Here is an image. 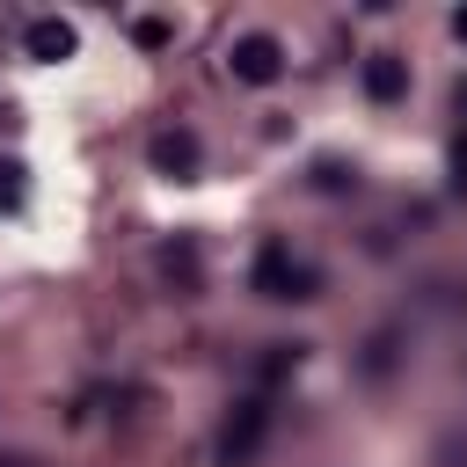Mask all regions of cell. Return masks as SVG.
<instances>
[{
    "label": "cell",
    "instance_id": "1",
    "mask_svg": "<svg viewBox=\"0 0 467 467\" xmlns=\"http://www.w3.org/2000/svg\"><path fill=\"white\" fill-rule=\"evenodd\" d=\"M248 277H255V292H263V299H314V285H321V277H314L285 241H263Z\"/></svg>",
    "mask_w": 467,
    "mask_h": 467
},
{
    "label": "cell",
    "instance_id": "2",
    "mask_svg": "<svg viewBox=\"0 0 467 467\" xmlns=\"http://www.w3.org/2000/svg\"><path fill=\"white\" fill-rule=\"evenodd\" d=\"M263 431H270V394L234 401V416H226V431H219V460H226V467H248L255 445H263Z\"/></svg>",
    "mask_w": 467,
    "mask_h": 467
},
{
    "label": "cell",
    "instance_id": "3",
    "mask_svg": "<svg viewBox=\"0 0 467 467\" xmlns=\"http://www.w3.org/2000/svg\"><path fill=\"white\" fill-rule=\"evenodd\" d=\"M226 66H234V80H248V88H270V80L285 73V44L255 29V36H241V44L226 51Z\"/></svg>",
    "mask_w": 467,
    "mask_h": 467
},
{
    "label": "cell",
    "instance_id": "4",
    "mask_svg": "<svg viewBox=\"0 0 467 467\" xmlns=\"http://www.w3.org/2000/svg\"><path fill=\"white\" fill-rule=\"evenodd\" d=\"M146 153H153V168H161V175H175V182H182V175H197V161H204L197 131H153V146H146Z\"/></svg>",
    "mask_w": 467,
    "mask_h": 467
},
{
    "label": "cell",
    "instance_id": "5",
    "mask_svg": "<svg viewBox=\"0 0 467 467\" xmlns=\"http://www.w3.org/2000/svg\"><path fill=\"white\" fill-rule=\"evenodd\" d=\"M22 44H29V58H44V66H58V58H73V22H58V15H36L29 29H22Z\"/></svg>",
    "mask_w": 467,
    "mask_h": 467
},
{
    "label": "cell",
    "instance_id": "6",
    "mask_svg": "<svg viewBox=\"0 0 467 467\" xmlns=\"http://www.w3.org/2000/svg\"><path fill=\"white\" fill-rule=\"evenodd\" d=\"M365 95H372V102H401V95H409V66H401L394 51H372V58H365Z\"/></svg>",
    "mask_w": 467,
    "mask_h": 467
},
{
    "label": "cell",
    "instance_id": "7",
    "mask_svg": "<svg viewBox=\"0 0 467 467\" xmlns=\"http://www.w3.org/2000/svg\"><path fill=\"white\" fill-rule=\"evenodd\" d=\"M285 372H299V343H270V358H263V387H255V394H270Z\"/></svg>",
    "mask_w": 467,
    "mask_h": 467
},
{
    "label": "cell",
    "instance_id": "8",
    "mask_svg": "<svg viewBox=\"0 0 467 467\" xmlns=\"http://www.w3.org/2000/svg\"><path fill=\"white\" fill-rule=\"evenodd\" d=\"M29 168L22 161H0V212H22V197H29V182H22Z\"/></svg>",
    "mask_w": 467,
    "mask_h": 467
},
{
    "label": "cell",
    "instance_id": "9",
    "mask_svg": "<svg viewBox=\"0 0 467 467\" xmlns=\"http://www.w3.org/2000/svg\"><path fill=\"white\" fill-rule=\"evenodd\" d=\"M131 36H139L146 51H161V44H168V22H161V15H139V22H131Z\"/></svg>",
    "mask_w": 467,
    "mask_h": 467
},
{
    "label": "cell",
    "instance_id": "10",
    "mask_svg": "<svg viewBox=\"0 0 467 467\" xmlns=\"http://www.w3.org/2000/svg\"><path fill=\"white\" fill-rule=\"evenodd\" d=\"M452 36H460V44H467V7H452Z\"/></svg>",
    "mask_w": 467,
    "mask_h": 467
},
{
    "label": "cell",
    "instance_id": "11",
    "mask_svg": "<svg viewBox=\"0 0 467 467\" xmlns=\"http://www.w3.org/2000/svg\"><path fill=\"white\" fill-rule=\"evenodd\" d=\"M460 109H467V88H460Z\"/></svg>",
    "mask_w": 467,
    "mask_h": 467
}]
</instances>
